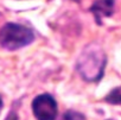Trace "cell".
<instances>
[{
  "label": "cell",
  "mask_w": 121,
  "mask_h": 120,
  "mask_svg": "<svg viewBox=\"0 0 121 120\" xmlns=\"http://www.w3.org/2000/svg\"><path fill=\"white\" fill-rule=\"evenodd\" d=\"M32 109L37 120H55L57 116V103L50 94L38 95L32 102Z\"/></svg>",
  "instance_id": "3957f363"
},
{
  "label": "cell",
  "mask_w": 121,
  "mask_h": 120,
  "mask_svg": "<svg viewBox=\"0 0 121 120\" xmlns=\"http://www.w3.org/2000/svg\"><path fill=\"white\" fill-rule=\"evenodd\" d=\"M114 0H96L90 7V12L95 16L96 22L100 24L101 19L104 17H110L113 14Z\"/></svg>",
  "instance_id": "277c9868"
},
{
  "label": "cell",
  "mask_w": 121,
  "mask_h": 120,
  "mask_svg": "<svg viewBox=\"0 0 121 120\" xmlns=\"http://www.w3.org/2000/svg\"><path fill=\"white\" fill-rule=\"evenodd\" d=\"M60 120H86V118L78 113V112H75V111H68L65 112L62 118H60Z\"/></svg>",
  "instance_id": "8992f818"
},
{
  "label": "cell",
  "mask_w": 121,
  "mask_h": 120,
  "mask_svg": "<svg viewBox=\"0 0 121 120\" xmlns=\"http://www.w3.org/2000/svg\"><path fill=\"white\" fill-rule=\"evenodd\" d=\"M104 66L103 52L96 49H88L80 58L77 68L82 77L89 81H96L102 76Z\"/></svg>",
  "instance_id": "7a4b0ae2"
},
{
  "label": "cell",
  "mask_w": 121,
  "mask_h": 120,
  "mask_svg": "<svg viewBox=\"0 0 121 120\" xmlns=\"http://www.w3.org/2000/svg\"><path fill=\"white\" fill-rule=\"evenodd\" d=\"M33 39V31L20 24L7 23L0 30V44L7 50H17L26 46L31 44Z\"/></svg>",
  "instance_id": "6da1fadb"
},
{
  "label": "cell",
  "mask_w": 121,
  "mask_h": 120,
  "mask_svg": "<svg viewBox=\"0 0 121 120\" xmlns=\"http://www.w3.org/2000/svg\"><path fill=\"white\" fill-rule=\"evenodd\" d=\"M106 101H108L109 103L120 105V103H121V87H117V88L113 89V90L107 95Z\"/></svg>",
  "instance_id": "5b68a950"
},
{
  "label": "cell",
  "mask_w": 121,
  "mask_h": 120,
  "mask_svg": "<svg viewBox=\"0 0 121 120\" xmlns=\"http://www.w3.org/2000/svg\"><path fill=\"white\" fill-rule=\"evenodd\" d=\"M3 109V99H1V96H0V111Z\"/></svg>",
  "instance_id": "52a82bcc"
}]
</instances>
